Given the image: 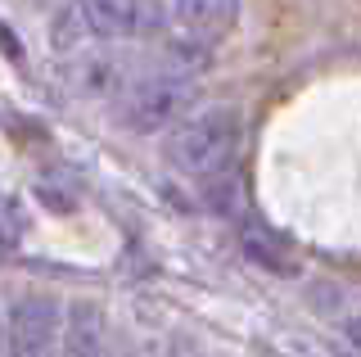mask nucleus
Listing matches in <instances>:
<instances>
[{
	"label": "nucleus",
	"mask_w": 361,
	"mask_h": 357,
	"mask_svg": "<svg viewBox=\"0 0 361 357\" xmlns=\"http://www.w3.org/2000/svg\"><path fill=\"white\" fill-rule=\"evenodd\" d=\"M240 145H244V114L235 104H212V109L190 114L185 122H176L167 131L163 154L180 176L212 181V176L231 172Z\"/></svg>",
	"instance_id": "nucleus-1"
},
{
	"label": "nucleus",
	"mask_w": 361,
	"mask_h": 357,
	"mask_svg": "<svg viewBox=\"0 0 361 357\" xmlns=\"http://www.w3.org/2000/svg\"><path fill=\"white\" fill-rule=\"evenodd\" d=\"M195 104V82L176 73H154L131 82L118 99V122L135 136H158V131H172L176 122L190 118Z\"/></svg>",
	"instance_id": "nucleus-2"
},
{
	"label": "nucleus",
	"mask_w": 361,
	"mask_h": 357,
	"mask_svg": "<svg viewBox=\"0 0 361 357\" xmlns=\"http://www.w3.org/2000/svg\"><path fill=\"white\" fill-rule=\"evenodd\" d=\"M63 308L54 294H23L5 321V353L9 357H59Z\"/></svg>",
	"instance_id": "nucleus-3"
},
{
	"label": "nucleus",
	"mask_w": 361,
	"mask_h": 357,
	"mask_svg": "<svg viewBox=\"0 0 361 357\" xmlns=\"http://www.w3.org/2000/svg\"><path fill=\"white\" fill-rule=\"evenodd\" d=\"M77 18L104 41H140L163 32V0H77Z\"/></svg>",
	"instance_id": "nucleus-4"
},
{
	"label": "nucleus",
	"mask_w": 361,
	"mask_h": 357,
	"mask_svg": "<svg viewBox=\"0 0 361 357\" xmlns=\"http://www.w3.org/2000/svg\"><path fill=\"white\" fill-rule=\"evenodd\" d=\"M59 357H113L109 344V321L104 308L77 298L63 308V334H59Z\"/></svg>",
	"instance_id": "nucleus-5"
},
{
	"label": "nucleus",
	"mask_w": 361,
	"mask_h": 357,
	"mask_svg": "<svg viewBox=\"0 0 361 357\" xmlns=\"http://www.w3.org/2000/svg\"><path fill=\"white\" fill-rule=\"evenodd\" d=\"M172 18L190 41H221L240 23V0H172Z\"/></svg>",
	"instance_id": "nucleus-6"
},
{
	"label": "nucleus",
	"mask_w": 361,
	"mask_h": 357,
	"mask_svg": "<svg viewBox=\"0 0 361 357\" xmlns=\"http://www.w3.org/2000/svg\"><path fill=\"white\" fill-rule=\"evenodd\" d=\"M240 244H244L248 258H253L257 267H267V272H280V276H293V272H298V262L289 258V249H285L276 236H267L262 226H244Z\"/></svg>",
	"instance_id": "nucleus-7"
},
{
	"label": "nucleus",
	"mask_w": 361,
	"mask_h": 357,
	"mask_svg": "<svg viewBox=\"0 0 361 357\" xmlns=\"http://www.w3.org/2000/svg\"><path fill=\"white\" fill-rule=\"evenodd\" d=\"M27 231V208L18 195H0V249H18Z\"/></svg>",
	"instance_id": "nucleus-8"
},
{
	"label": "nucleus",
	"mask_w": 361,
	"mask_h": 357,
	"mask_svg": "<svg viewBox=\"0 0 361 357\" xmlns=\"http://www.w3.org/2000/svg\"><path fill=\"white\" fill-rule=\"evenodd\" d=\"M113 357H158L149 344H140V339H122L118 349H113Z\"/></svg>",
	"instance_id": "nucleus-9"
},
{
	"label": "nucleus",
	"mask_w": 361,
	"mask_h": 357,
	"mask_svg": "<svg viewBox=\"0 0 361 357\" xmlns=\"http://www.w3.org/2000/svg\"><path fill=\"white\" fill-rule=\"evenodd\" d=\"M348 334H353V339L361 344V317H353V321H348Z\"/></svg>",
	"instance_id": "nucleus-10"
},
{
	"label": "nucleus",
	"mask_w": 361,
	"mask_h": 357,
	"mask_svg": "<svg viewBox=\"0 0 361 357\" xmlns=\"http://www.w3.org/2000/svg\"><path fill=\"white\" fill-rule=\"evenodd\" d=\"M0 357H5V326H0Z\"/></svg>",
	"instance_id": "nucleus-11"
}]
</instances>
